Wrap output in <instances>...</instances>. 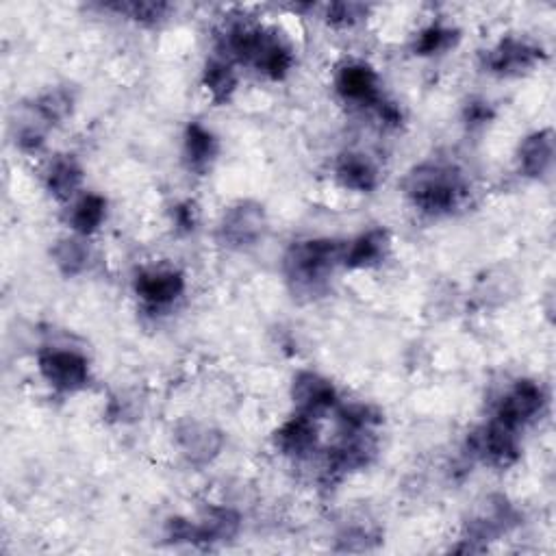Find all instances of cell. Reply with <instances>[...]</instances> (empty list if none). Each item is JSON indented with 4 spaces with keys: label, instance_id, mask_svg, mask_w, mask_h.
I'll list each match as a JSON object with an SVG mask.
<instances>
[{
    "label": "cell",
    "instance_id": "1",
    "mask_svg": "<svg viewBox=\"0 0 556 556\" xmlns=\"http://www.w3.org/2000/svg\"><path fill=\"white\" fill-rule=\"evenodd\" d=\"M407 194L428 213H446L459 205L463 185L450 170L439 166H420L407 176Z\"/></svg>",
    "mask_w": 556,
    "mask_h": 556
},
{
    "label": "cell",
    "instance_id": "2",
    "mask_svg": "<svg viewBox=\"0 0 556 556\" xmlns=\"http://www.w3.org/2000/svg\"><path fill=\"white\" fill-rule=\"evenodd\" d=\"M344 246L335 239H313L289 250L285 259L287 274L302 285H313L333 270L337 261H344Z\"/></svg>",
    "mask_w": 556,
    "mask_h": 556
},
{
    "label": "cell",
    "instance_id": "3",
    "mask_svg": "<svg viewBox=\"0 0 556 556\" xmlns=\"http://www.w3.org/2000/svg\"><path fill=\"white\" fill-rule=\"evenodd\" d=\"M265 211L257 202H237L235 207L224 213L220 224V239L229 248L255 246L265 233Z\"/></svg>",
    "mask_w": 556,
    "mask_h": 556
},
{
    "label": "cell",
    "instance_id": "4",
    "mask_svg": "<svg viewBox=\"0 0 556 556\" xmlns=\"http://www.w3.org/2000/svg\"><path fill=\"white\" fill-rule=\"evenodd\" d=\"M40 372L59 391H79L90 378L87 361L70 350H44L40 355Z\"/></svg>",
    "mask_w": 556,
    "mask_h": 556
},
{
    "label": "cell",
    "instance_id": "5",
    "mask_svg": "<svg viewBox=\"0 0 556 556\" xmlns=\"http://www.w3.org/2000/svg\"><path fill=\"white\" fill-rule=\"evenodd\" d=\"M543 402H546V396H543V389L537 383L520 381L513 387L511 394L500 402L496 422L517 433L524 424L535 420L541 413Z\"/></svg>",
    "mask_w": 556,
    "mask_h": 556
},
{
    "label": "cell",
    "instance_id": "6",
    "mask_svg": "<svg viewBox=\"0 0 556 556\" xmlns=\"http://www.w3.org/2000/svg\"><path fill=\"white\" fill-rule=\"evenodd\" d=\"M467 444H470V450L476 454V457L498 467H507L515 463L517 452H520L517 450L515 431H509L507 426H502L498 422L480 428V431H476L470 437Z\"/></svg>",
    "mask_w": 556,
    "mask_h": 556
},
{
    "label": "cell",
    "instance_id": "7",
    "mask_svg": "<svg viewBox=\"0 0 556 556\" xmlns=\"http://www.w3.org/2000/svg\"><path fill=\"white\" fill-rule=\"evenodd\" d=\"M176 444L189 463L207 465L220 454L222 435L216 428L200 422H183L176 428Z\"/></svg>",
    "mask_w": 556,
    "mask_h": 556
},
{
    "label": "cell",
    "instance_id": "8",
    "mask_svg": "<svg viewBox=\"0 0 556 556\" xmlns=\"http://www.w3.org/2000/svg\"><path fill=\"white\" fill-rule=\"evenodd\" d=\"M337 92L341 98L350 100L357 105H378L381 96H378V77L376 72L365 66V63H348L337 74Z\"/></svg>",
    "mask_w": 556,
    "mask_h": 556
},
{
    "label": "cell",
    "instance_id": "9",
    "mask_svg": "<svg viewBox=\"0 0 556 556\" xmlns=\"http://www.w3.org/2000/svg\"><path fill=\"white\" fill-rule=\"evenodd\" d=\"M292 396H294L298 411L309 417L333 409L337 404L335 387L328 383L326 378L313 374V372H302L296 376Z\"/></svg>",
    "mask_w": 556,
    "mask_h": 556
},
{
    "label": "cell",
    "instance_id": "10",
    "mask_svg": "<svg viewBox=\"0 0 556 556\" xmlns=\"http://www.w3.org/2000/svg\"><path fill=\"white\" fill-rule=\"evenodd\" d=\"M137 294L142 296L148 305L163 307L170 305L183 294L185 281L179 272L172 270H150L137 276L135 283Z\"/></svg>",
    "mask_w": 556,
    "mask_h": 556
},
{
    "label": "cell",
    "instance_id": "11",
    "mask_svg": "<svg viewBox=\"0 0 556 556\" xmlns=\"http://www.w3.org/2000/svg\"><path fill=\"white\" fill-rule=\"evenodd\" d=\"M543 57L541 48L520 42V40H504L487 57V68L498 74H515L533 68Z\"/></svg>",
    "mask_w": 556,
    "mask_h": 556
},
{
    "label": "cell",
    "instance_id": "12",
    "mask_svg": "<svg viewBox=\"0 0 556 556\" xmlns=\"http://www.w3.org/2000/svg\"><path fill=\"white\" fill-rule=\"evenodd\" d=\"M315 444H318V428L305 413L292 417L276 433V446L285 454H294V457H305L315 448Z\"/></svg>",
    "mask_w": 556,
    "mask_h": 556
},
{
    "label": "cell",
    "instance_id": "13",
    "mask_svg": "<svg viewBox=\"0 0 556 556\" xmlns=\"http://www.w3.org/2000/svg\"><path fill=\"white\" fill-rule=\"evenodd\" d=\"M554 157L552 131H539L524 139L520 146V168L526 176L546 174Z\"/></svg>",
    "mask_w": 556,
    "mask_h": 556
},
{
    "label": "cell",
    "instance_id": "14",
    "mask_svg": "<svg viewBox=\"0 0 556 556\" xmlns=\"http://www.w3.org/2000/svg\"><path fill=\"white\" fill-rule=\"evenodd\" d=\"M389 248V235L383 229L368 231L365 235L357 237L346 252H344V263L348 268H370V265L378 263Z\"/></svg>",
    "mask_w": 556,
    "mask_h": 556
},
{
    "label": "cell",
    "instance_id": "15",
    "mask_svg": "<svg viewBox=\"0 0 556 556\" xmlns=\"http://www.w3.org/2000/svg\"><path fill=\"white\" fill-rule=\"evenodd\" d=\"M339 183L355 192H372L378 183L376 168L363 155H344L337 163Z\"/></svg>",
    "mask_w": 556,
    "mask_h": 556
},
{
    "label": "cell",
    "instance_id": "16",
    "mask_svg": "<svg viewBox=\"0 0 556 556\" xmlns=\"http://www.w3.org/2000/svg\"><path fill=\"white\" fill-rule=\"evenodd\" d=\"M239 533V515L231 509H209L198 524V543L229 541Z\"/></svg>",
    "mask_w": 556,
    "mask_h": 556
},
{
    "label": "cell",
    "instance_id": "17",
    "mask_svg": "<svg viewBox=\"0 0 556 556\" xmlns=\"http://www.w3.org/2000/svg\"><path fill=\"white\" fill-rule=\"evenodd\" d=\"M185 155L194 170H205L216 157V139L198 122L189 124L185 131Z\"/></svg>",
    "mask_w": 556,
    "mask_h": 556
},
{
    "label": "cell",
    "instance_id": "18",
    "mask_svg": "<svg viewBox=\"0 0 556 556\" xmlns=\"http://www.w3.org/2000/svg\"><path fill=\"white\" fill-rule=\"evenodd\" d=\"M81 179L83 172L79 163L72 157H59L48 170V189L59 200H68L79 189Z\"/></svg>",
    "mask_w": 556,
    "mask_h": 556
},
{
    "label": "cell",
    "instance_id": "19",
    "mask_svg": "<svg viewBox=\"0 0 556 556\" xmlns=\"http://www.w3.org/2000/svg\"><path fill=\"white\" fill-rule=\"evenodd\" d=\"M292 63H294L292 50L278 40V35L270 33L261 48V55L255 61V66L268 74L270 79H283L289 72V68H292Z\"/></svg>",
    "mask_w": 556,
    "mask_h": 556
},
{
    "label": "cell",
    "instance_id": "20",
    "mask_svg": "<svg viewBox=\"0 0 556 556\" xmlns=\"http://www.w3.org/2000/svg\"><path fill=\"white\" fill-rule=\"evenodd\" d=\"M107 213V202L103 196L90 194L83 200H79V205L72 211V226L74 231L81 235H92L98 231V226L103 224Z\"/></svg>",
    "mask_w": 556,
    "mask_h": 556
},
{
    "label": "cell",
    "instance_id": "21",
    "mask_svg": "<svg viewBox=\"0 0 556 556\" xmlns=\"http://www.w3.org/2000/svg\"><path fill=\"white\" fill-rule=\"evenodd\" d=\"M53 257L63 274L77 276L85 270L87 261H90V250L79 239H61L53 250Z\"/></svg>",
    "mask_w": 556,
    "mask_h": 556
},
{
    "label": "cell",
    "instance_id": "22",
    "mask_svg": "<svg viewBox=\"0 0 556 556\" xmlns=\"http://www.w3.org/2000/svg\"><path fill=\"white\" fill-rule=\"evenodd\" d=\"M237 79L231 70L229 63L224 61H209L205 68V87L209 90V94L213 96L216 103H224L229 100L235 92Z\"/></svg>",
    "mask_w": 556,
    "mask_h": 556
},
{
    "label": "cell",
    "instance_id": "23",
    "mask_svg": "<svg viewBox=\"0 0 556 556\" xmlns=\"http://www.w3.org/2000/svg\"><path fill=\"white\" fill-rule=\"evenodd\" d=\"M72 111V96L66 90H53L37 98L35 113L46 124H57L63 118H68Z\"/></svg>",
    "mask_w": 556,
    "mask_h": 556
},
{
    "label": "cell",
    "instance_id": "24",
    "mask_svg": "<svg viewBox=\"0 0 556 556\" xmlns=\"http://www.w3.org/2000/svg\"><path fill=\"white\" fill-rule=\"evenodd\" d=\"M454 40V33L450 29L439 27V24H433V27H428L420 33V40L415 44V50L420 55H435L441 53V50H446Z\"/></svg>",
    "mask_w": 556,
    "mask_h": 556
},
{
    "label": "cell",
    "instance_id": "25",
    "mask_svg": "<svg viewBox=\"0 0 556 556\" xmlns=\"http://www.w3.org/2000/svg\"><path fill=\"white\" fill-rule=\"evenodd\" d=\"M365 14H368V7L359 3H335L328 7V22L333 27H352V24L359 22Z\"/></svg>",
    "mask_w": 556,
    "mask_h": 556
},
{
    "label": "cell",
    "instance_id": "26",
    "mask_svg": "<svg viewBox=\"0 0 556 556\" xmlns=\"http://www.w3.org/2000/svg\"><path fill=\"white\" fill-rule=\"evenodd\" d=\"M113 9L124 11V14H129L137 22L155 24L166 16L168 5L166 3H131V5H116Z\"/></svg>",
    "mask_w": 556,
    "mask_h": 556
},
{
    "label": "cell",
    "instance_id": "27",
    "mask_svg": "<svg viewBox=\"0 0 556 556\" xmlns=\"http://www.w3.org/2000/svg\"><path fill=\"white\" fill-rule=\"evenodd\" d=\"M491 116H494V111H491V107L487 103H472L465 109V118L472 124H483V122L491 120Z\"/></svg>",
    "mask_w": 556,
    "mask_h": 556
},
{
    "label": "cell",
    "instance_id": "28",
    "mask_svg": "<svg viewBox=\"0 0 556 556\" xmlns=\"http://www.w3.org/2000/svg\"><path fill=\"white\" fill-rule=\"evenodd\" d=\"M176 224L183 226V229H194V207L192 205H179L176 207Z\"/></svg>",
    "mask_w": 556,
    "mask_h": 556
}]
</instances>
